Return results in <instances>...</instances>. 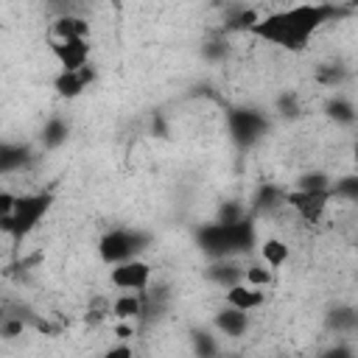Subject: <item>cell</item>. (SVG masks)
Instances as JSON below:
<instances>
[{
  "label": "cell",
  "instance_id": "1",
  "mask_svg": "<svg viewBox=\"0 0 358 358\" xmlns=\"http://www.w3.org/2000/svg\"><path fill=\"white\" fill-rule=\"evenodd\" d=\"M336 14V8L324 3H294L288 8L268 11L257 17V22L249 28L252 36L271 42L282 50H305L310 36Z\"/></svg>",
  "mask_w": 358,
  "mask_h": 358
},
{
  "label": "cell",
  "instance_id": "2",
  "mask_svg": "<svg viewBox=\"0 0 358 358\" xmlns=\"http://www.w3.org/2000/svg\"><path fill=\"white\" fill-rule=\"evenodd\" d=\"M50 204H53V196L50 193H25V196H17L14 213L0 221V229L8 232L14 241H20L31 229H36V224L45 218V213L50 210Z\"/></svg>",
  "mask_w": 358,
  "mask_h": 358
},
{
  "label": "cell",
  "instance_id": "3",
  "mask_svg": "<svg viewBox=\"0 0 358 358\" xmlns=\"http://www.w3.org/2000/svg\"><path fill=\"white\" fill-rule=\"evenodd\" d=\"M151 263L140 260V257H129V260H120L109 268V285L117 288V291H137V294H145V288L151 285Z\"/></svg>",
  "mask_w": 358,
  "mask_h": 358
},
{
  "label": "cell",
  "instance_id": "4",
  "mask_svg": "<svg viewBox=\"0 0 358 358\" xmlns=\"http://www.w3.org/2000/svg\"><path fill=\"white\" fill-rule=\"evenodd\" d=\"M330 196H333V190L330 187H322V190H291V193H285L282 199H285V204L305 221V224H319L322 221V215L327 213V207H330Z\"/></svg>",
  "mask_w": 358,
  "mask_h": 358
},
{
  "label": "cell",
  "instance_id": "5",
  "mask_svg": "<svg viewBox=\"0 0 358 358\" xmlns=\"http://www.w3.org/2000/svg\"><path fill=\"white\" fill-rule=\"evenodd\" d=\"M140 249H143L140 238L134 232H126V229H112L98 243V255H101V260L106 266H115V263L129 260V257H137Z\"/></svg>",
  "mask_w": 358,
  "mask_h": 358
},
{
  "label": "cell",
  "instance_id": "6",
  "mask_svg": "<svg viewBox=\"0 0 358 358\" xmlns=\"http://www.w3.org/2000/svg\"><path fill=\"white\" fill-rule=\"evenodd\" d=\"M48 45L62 70H78L90 64V53H92L90 39H50Z\"/></svg>",
  "mask_w": 358,
  "mask_h": 358
},
{
  "label": "cell",
  "instance_id": "7",
  "mask_svg": "<svg viewBox=\"0 0 358 358\" xmlns=\"http://www.w3.org/2000/svg\"><path fill=\"white\" fill-rule=\"evenodd\" d=\"M224 302L229 308H238L243 313H252V310H257V308L266 305V288H257V285H249V282L238 280V282H232V285L224 288Z\"/></svg>",
  "mask_w": 358,
  "mask_h": 358
},
{
  "label": "cell",
  "instance_id": "8",
  "mask_svg": "<svg viewBox=\"0 0 358 358\" xmlns=\"http://www.w3.org/2000/svg\"><path fill=\"white\" fill-rule=\"evenodd\" d=\"M92 81H95V67H92V64H84V67H78V70H59V76L53 78V90H56L62 98L73 101V98H78Z\"/></svg>",
  "mask_w": 358,
  "mask_h": 358
},
{
  "label": "cell",
  "instance_id": "9",
  "mask_svg": "<svg viewBox=\"0 0 358 358\" xmlns=\"http://www.w3.org/2000/svg\"><path fill=\"white\" fill-rule=\"evenodd\" d=\"M90 20L78 11H67V14H56L50 20V39H90Z\"/></svg>",
  "mask_w": 358,
  "mask_h": 358
},
{
  "label": "cell",
  "instance_id": "10",
  "mask_svg": "<svg viewBox=\"0 0 358 358\" xmlns=\"http://www.w3.org/2000/svg\"><path fill=\"white\" fill-rule=\"evenodd\" d=\"M143 308H145V294H137V291H120L112 302H109V316L115 319H140L143 316Z\"/></svg>",
  "mask_w": 358,
  "mask_h": 358
},
{
  "label": "cell",
  "instance_id": "11",
  "mask_svg": "<svg viewBox=\"0 0 358 358\" xmlns=\"http://www.w3.org/2000/svg\"><path fill=\"white\" fill-rule=\"evenodd\" d=\"M263 129H266V120L260 115H255V112H238V115H232V137L238 143H246V145L255 143L263 134Z\"/></svg>",
  "mask_w": 358,
  "mask_h": 358
},
{
  "label": "cell",
  "instance_id": "12",
  "mask_svg": "<svg viewBox=\"0 0 358 358\" xmlns=\"http://www.w3.org/2000/svg\"><path fill=\"white\" fill-rule=\"evenodd\" d=\"M288 257H291V246L282 241V238H263L260 241V260L268 266V268H282L285 263H288Z\"/></svg>",
  "mask_w": 358,
  "mask_h": 358
},
{
  "label": "cell",
  "instance_id": "13",
  "mask_svg": "<svg viewBox=\"0 0 358 358\" xmlns=\"http://www.w3.org/2000/svg\"><path fill=\"white\" fill-rule=\"evenodd\" d=\"M215 327L224 333V336H229V338H238V336H243L246 333V327H249V319H246V313L243 310H238V308H224V310H218L215 313Z\"/></svg>",
  "mask_w": 358,
  "mask_h": 358
},
{
  "label": "cell",
  "instance_id": "14",
  "mask_svg": "<svg viewBox=\"0 0 358 358\" xmlns=\"http://www.w3.org/2000/svg\"><path fill=\"white\" fill-rule=\"evenodd\" d=\"M241 274H243V268L238 266V263H232V260H218L215 266H210V280H215L218 285H232V282H238L241 280Z\"/></svg>",
  "mask_w": 358,
  "mask_h": 358
},
{
  "label": "cell",
  "instance_id": "15",
  "mask_svg": "<svg viewBox=\"0 0 358 358\" xmlns=\"http://www.w3.org/2000/svg\"><path fill=\"white\" fill-rule=\"evenodd\" d=\"M241 280H243V282H249V285H257V288H268V285H271V280H274V268H268L263 260H257V263L243 266Z\"/></svg>",
  "mask_w": 358,
  "mask_h": 358
},
{
  "label": "cell",
  "instance_id": "16",
  "mask_svg": "<svg viewBox=\"0 0 358 358\" xmlns=\"http://www.w3.org/2000/svg\"><path fill=\"white\" fill-rule=\"evenodd\" d=\"M22 162H25V148H20V145H3L0 148V171L3 173L20 168Z\"/></svg>",
  "mask_w": 358,
  "mask_h": 358
},
{
  "label": "cell",
  "instance_id": "17",
  "mask_svg": "<svg viewBox=\"0 0 358 358\" xmlns=\"http://www.w3.org/2000/svg\"><path fill=\"white\" fill-rule=\"evenodd\" d=\"M64 137H67V126H64L62 120H56V117H53V120L45 126V134H42L45 145H59Z\"/></svg>",
  "mask_w": 358,
  "mask_h": 358
},
{
  "label": "cell",
  "instance_id": "18",
  "mask_svg": "<svg viewBox=\"0 0 358 358\" xmlns=\"http://www.w3.org/2000/svg\"><path fill=\"white\" fill-rule=\"evenodd\" d=\"M14 204H17V193H11V190L0 187V221H3V218H8V215L14 213Z\"/></svg>",
  "mask_w": 358,
  "mask_h": 358
},
{
  "label": "cell",
  "instance_id": "19",
  "mask_svg": "<svg viewBox=\"0 0 358 358\" xmlns=\"http://www.w3.org/2000/svg\"><path fill=\"white\" fill-rule=\"evenodd\" d=\"M330 109H333V117H338V120H344V123H352V117H355V115H352V106H350L347 101H336Z\"/></svg>",
  "mask_w": 358,
  "mask_h": 358
},
{
  "label": "cell",
  "instance_id": "20",
  "mask_svg": "<svg viewBox=\"0 0 358 358\" xmlns=\"http://www.w3.org/2000/svg\"><path fill=\"white\" fill-rule=\"evenodd\" d=\"M109 355H131V350L129 347H112Z\"/></svg>",
  "mask_w": 358,
  "mask_h": 358
},
{
  "label": "cell",
  "instance_id": "21",
  "mask_svg": "<svg viewBox=\"0 0 358 358\" xmlns=\"http://www.w3.org/2000/svg\"><path fill=\"white\" fill-rule=\"evenodd\" d=\"M87 3H90V0H87Z\"/></svg>",
  "mask_w": 358,
  "mask_h": 358
}]
</instances>
